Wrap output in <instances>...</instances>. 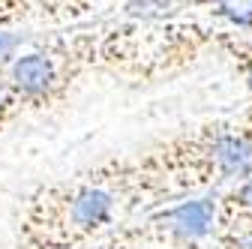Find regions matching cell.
<instances>
[{
  "label": "cell",
  "instance_id": "ba28073f",
  "mask_svg": "<svg viewBox=\"0 0 252 249\" xmlns=\"http://www.w3.org/2000/svg\"><path fill=\"white\" fill-rule=\"evenodd\" d=\"M15 120H18V114H15L12 96H9V84H6V57H3V60H0V135H3Z\"/></svg>",
  "mask_w": 252,
  "mask_h": 249
},
{
  "label": "cell",
  "instance_id": "7a4b0ae2",
  "mask_svg": "<svg viewBox=\"0 0 252 249\" xmlns=\"http://www.w3.org/2000/svg\"><path fill=\"white\" fill-rule=\"evenodd\" d=\"M126 219L132 216L120 192L84 168L24 198L12 249H81Z\"/></svg>",
  "mask_w": 252,
  "mask_h": 249
},
{
  "label": "cell",
  "instance_id": "52a82bcc",
  "mask_svg": "<svg viewBox=\"0 0 252 249\" xmlns=\"http://www.w3.org/2000/svg\"><path fill=\"white\" fill-rule=\"evenodd\" d=\"M81 249H153V246H150L147 231L141 225V216H135V219H126L114 231L102 234L99 240H93V243H87Z\"/></svg>",
  "mask_w": 252,
  "mask_h": 249
},
{
  "label": "cell",
  "instance_id": "6da1fadb",
  "mask_svg": "<svg viewBox=\"0 0 252 249\" xmlns=\"http://www.w3.org/2000/svg\"><path fill=\"white\" fill-rule=\"evenodd\" d=\"M87 171L114 186L132 219L186 198L222 192L252 171V111L207 117Z\"/></svg>",
  "mask_w": 252,
  "mask_h": 249
},
{
  "label": "cell",
  "instance_id": "8992f818",
  "mask_svg": "<svg viewBox=\"0 0 252 249\" xmlns=\"http://www.w3.org/2000/svg\"><path fill=\"white\" fill-rule=\"evenodd\" d=\"M198 18L219 27L252 33V0H198Z\"/></svg>",
  "mask_w": 252,
  "mask_h": 249
},
{
  "label": "cell",
  "instance_id": "5b68a950",
  "mask_svg": "<svg viewBox=\"0 0 252 249\" xmlns=\"http://www.w3.org/2000/svg\"><path fill=\"white\" fill-rule=\"evenodd\" d=\"M216 54L225 57L237 78L243 81L246 102L243 108L252 111V33H240V30H228L216 24Z\"/></svg>",
  "mask_w": 252,
  "mask_h": 249
},
{
  "label": "cell",
  "instance_id": "3957f363",
  "mask_svg": "<svg viewBox=\"0 0 252 249\" xmlns=\"http://www.w3.org/2000/svg\"><path fill=\"white\" fill-rule=\"evenodd\" d=\"M105 12L138 24H168L198 18V0H105Z\"/></svg>",
  "mask_w": 252,
  "mask_h": 249
},
{
  "label": "cell",
  "instance_id": "277c9868",
  "mask_svg": "<svg viewBox=\"0 0 252 249\" xmlns=\"http://www.w3.org/2000/svg\"><path fill=\"white\" fill-rule=\"evenodd\" d=\"M216 228L252 234V171L216 195Z\"/></svg>",
  "mask_w": 252,
  "mask_h": 249
}]
</instances>
